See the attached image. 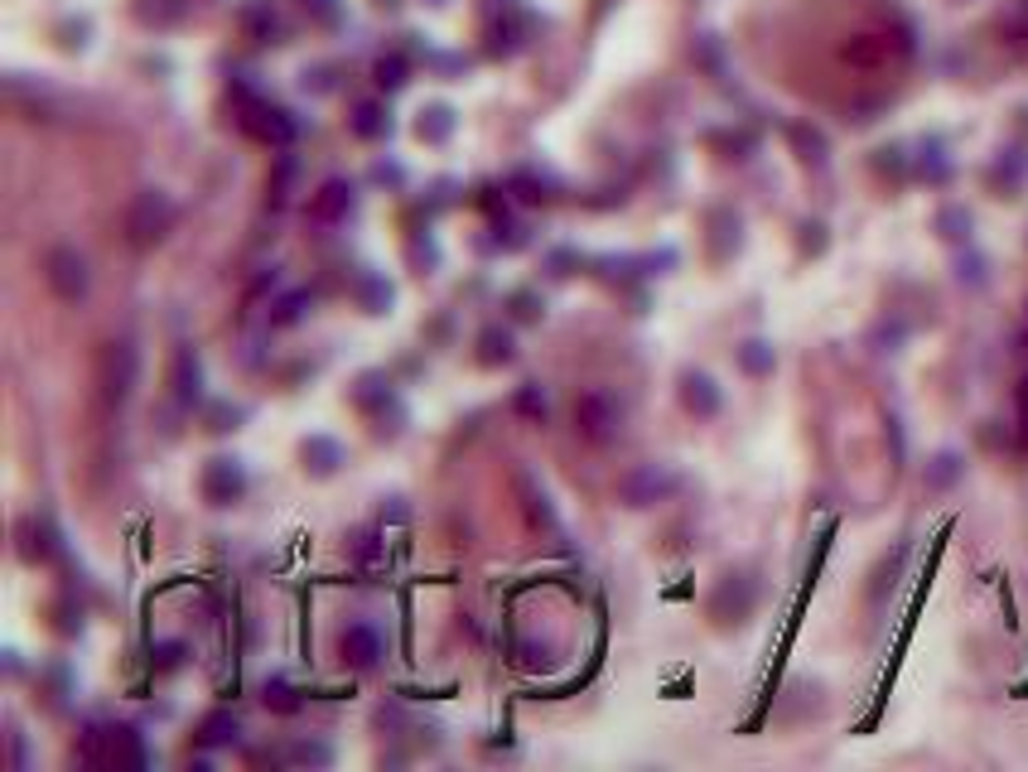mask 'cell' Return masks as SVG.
Wrapping results in <instances>:
<instances>
[{"mask_svg": "<svg viewBox=\"0 0 1028 772\" xmlns=\"http://www.w3.org/2000/svg\"><path fill=\"white\" fill-rule=\"evenodd\" d=\"M575 435L584 445H613L623 435V401L609 386H590L575 401Z\"/></svg>", "mask_w": 1028, "mask_h": 772, "instance_id": "1", "label": "cell"}, {"mask_svg": "<svg viewBox=\"0 0 1028 772\" xmlns=\"http://www.w3.org/2000/svg\"><path fill=\"white\" fill-rule=\"evenodd\" d=\"M175 198L169 194H159V189H145L131 198V208H126V237L136 247H155V242H165L169 228H175Z\"/></svg>", "mask_w": 1028, "mask_h": 772, "instance_id": "2", "label": "cell"}, {"mask_svg": "<svg viewBox=\"0 0 1028 772\" xmlns=\"http://www.w3.org/2000/svg\"><path fill=\"white\" fill-rule=\"evenodd\" d=\"M136 377H141V357H136V348H131L126 338L106 343L102 357H97L102 401H106V406H126V396H131V386H136Z\"/></svg>", "mask_w": 1028, "mask_h": 772, "instance_id": "3", "label": "cell"}, {"mask_svg": "<svg viewBox=\"0 0 1028 772\" xmlns=\"http://www.w3.org/2000/svg\"><path fill=\"white\" fill-rule=\"evenodd\" d=\"M44 281H49V290H53V295H59L63 304L87 300L92 271H87L83 251H73V247H53L49 257H44Z\"/></svg>", "mask_w": 1028, "mask_h": 772, "instance_id": "4", "label": "cell"}, {"mask_svg": "<svg viewBox=\"0 0 1028 772\" xmlns=\"http://www.w3.org/2000/svg\"><path fill=\"white\" fill-rule=\"evenodd\" d=\"M198 492H204L208 508H232V502L247 498V469L242 459L232 455H218L204 463V478H198Z\"/></svg>", "mask_w": 1028, "mask_h": 772, "instance_id": "5", "label": "cell"}, {"mask_svg": "<svg viewBox=\"0 0 1028 772\" xmlns=\"http://www.w3.org/2000/svg\"><path fill=\"white\" fill-rule=\"evenodd\" d=\"M754 604H758V580L754 575H729V580H719V590H715L710 618L725 623V628H739V623L754 614Z\"/></svg>", "mask_w": 1028, "mask_h": 772, "instance_id": "6", "label": "cell"}, {"mask_svg": "<svg viewBox=\"0 0 1028 772\" xmlns=\"http://www.w3.org/2000/svg\"><path fill=\"white\" fill-rule=\"evenodd\" d=\"M242 131L266 140V145H290L295 140V122H290V112H280V106H271V102H257V97H242Z\"/></svg>", "mask_w": 1028, "mask_h": 772, "instance_id": "7", "label": "cell"}, {"mask_svg": "<svg viewBox=\"0 0 1028 772\" xmlns=\"http://www.w3.org/2000/svg\"><path fill=\"white\" fill-rule=\"evenodd\" d=\"M681 406H686L696 420H715L719 410H725V392H719V382L710 372L686 367L681 372Z\"/></svg>", "mask_w": 1028, "mask_h": 772, "instance_id": "8", "label": "cell"}, {"mask_svg": "<svg viewBox=\"0 0 1028 772\" xmlns=\"http://www.w3.org/2000/svg\"><path fill=\"white\" fill-rule=\"evenodd\" d=\"M339 651H343V667H353V671H372V667H382L386 643H382V633L372 628V623H353V628H343Z\"/></svg>", "mask_w": 1028, "mask_h": 772, "instance_id": "9", "label": "cell"}, {"mask_svg": "<svg viewBox=\"0 0 1028 772\" xmlns=\"http://www.w3.org/2000/svg\"><path fill=\"white\" fill-rule=\"evenodd\" d=\"M676 492V478L662 469V463H643V469H633L623 478V502L627 508H652V502L672 498Z\"/></svg>", "mask_w": 1028, "mask_h": 772, "instance_id": "10", "label": "cell"}, {"mask_svg": "<svg viewBox=\"0 0 1028 772\" xmlns=\"http://www.w3.org/2000/svg\"><path fill=\"white\" fill-rule=\"evenodd\" d=\"M15 536H20V555H24L30 565H44V561H53V555L63 551V536L53 531L49 517H24Z\"/></svg>", "mask_w": 1028, "mask_h": 772, "instance_id": "11", "label": "cell"}, {"mask_svg": "<svg viewBox=\"0 0 1028 772\" xmlns=\"http://www.w3.org/2000/svg\"><path fill=\"white\" fill-rule=\"evenodd\" d=\"M353 204H357L353 184H349V179H329L324 189L310 198V218H314V222H349Z\"/></svg>", "mask_w": 1028, "mask_h": 772, "instance_id": "12", "label": "cell"}, {"mask_svg": "<svg viewBox=\"0 0 1028 772\" xmlns=\"http://www.w3.org/2000/svg\"><path fill=\"white\" fill-rule=\"evenodd\" d=\"M169 386H175L179 406H198L204 401V363H198L194 348L175 353V367H169Z\"/></svg>", "mask_w": 1028, "mask_h": 772, "instance_id": "13", "label": "cell"}, {"mask_svg": "<svg viewBox=\"0 0 1028 772\" xmlns=\"http://www.w3.org/2000/svg\"><path fill=\"white\" fill-rule=\"evenodd\" d=\"M907 551H913V541L903 536V541L884 555V561L874 565V575H870V604H874V608L884 604V598H889L893 590H899V575H903V565H907Z\"/></svg>", "mask_w": 1028, "mask_h": 772, "instance_id": "14", "label": "cell"}, {"mask_svg": "<svg viewBox=\"0 0 1028 772\" xmlns=\"http://www.w3.org/2000/svg\"><path fill=\"white\" fill-rule=\"evenodd\" d=\"M106 763H116V768H145L150 763V753H145V743L136 729H126V724H106Z\"/></svg>", "mask_w": 1028, "mask_h": 772, "instance_id": "15", "label": "cell"}, {"mask_svg": "<svg viewBox=\"0 0 1028 772\" xmlns=\"http://www.w3.org/2000/svg\"><path fill=\"white\" fill-rule=\"evenodd\" d=\"M739 247H744V222H739V212H729V208L710 212V257H715V261H729Z\"/></svg>", "mask_w": 1028, "mask_h": 772, "instance_id": "16", "label": "cell"}, {"mask_svg": "<svg viewBox=\"0 0 1028 772\" xmlns=\"http://www.w3.org/2000/svg\"><path fill=\"white\" fill-rule=\"evenodd\" d=\"M300 459H304V469H310L314 478H329L343 463V445L339 439H329V435H310L300 445Z\"/></svg>", "mask_w": 1028, "mask_h": 772, "instance_id": "17", "label": "cell"}, {"mask_svg": "<svg viewBox=\"0 0 1028 772\" xmlns=\"http://www.w3.org/2000/svg\"><path fill=\"white\" fill-rule=\"evenodd\" d=\"M952 175H956V165H952V159H946L942 140H923V145H917V155H913V179L946 184Z\"/></svg>", "mask_w": 1028, "mask_h": 772, "instance_id": "18", "label": "cell"}, {"mask_svg": "<svg viewBox=\"0 0 1028 772\" xmlns=\"http://www.w3.org/2000/svg\"><path fill=\"white\" fill-rule=\"evenodd\" d=\"M932 228H937L942 242L970 247V228H976V222H970V208H966V204H942V208H937V222H932Z\"/></svg>", "mask_w": 1028, "mask_h": 772, "instance_id": "19", "label": "cell"}, {"mask_svg": "<svg viewBox=\"0 0 1028 772\" xmlns=\"http://www.w3.org/2000/svg\"><path fill=\"white\" fill-rule=\"evenodd\" d=\"M927 488L932 492H952L960 478H966V459L956 455V449H942V455H932V463H927Z\"/></svg>", "mask_w": 1028, "mask_h": 772, "instance_id": "20", "label": "cell"}, {"mask_svg": "<svg viewBox=\"0 0 1028 772\" xmlns=\"http://www.w3.org/2000/svg\"><path fill=\"white\" fill-rule=\"evenodd\" d=\"M739 367H744V377H772V372H778V353H772L768 338H744Z\"/></svg>", "mask_w": 1028, "mask_h": 772, "instance_id": "21", "label": "cell"}, {"mask_svg": "<svg viewBox=\"0 0 1028 772\" xmlns=\"http://www.w3.org/2000/svg\"><path fill=\"white\" fill-rule=\"evenodd\" d=\"M1024 175H1028V155L1024 150H1005L995 159V169H990V184L999 189V198H1014V189L1024 184Z\"/></svg>", "mask_w": 1028, "mask_h": 772, "instance_id": "22", "label": "cell"}, {"mask_svg": "<svg viewBox=\"0 0 1028 772\" xmlns=\"http://www.w3.org/2000/svg\"><path fill=\"white\" fill-rule=\"evenodd\" d=\"M237 734H242V724H237V714H208L204 724H198V743H208V749H227V743H237Z\"/></svg>", "mask_w": 1028, "mask_h": 772, "instance_id": "23", "label": "cell"}, {"mask_svg": "<svg viewBox=\"0 0 1028 772\" xmlns=\"http://www.w3.org/2000/svg\"><path fill=\"white\" fill-rule=\"evenodd\" d=\"M353 136H363V140H377V136H386V131H392V116H386L382 112V106L377 102H357L353 106Z\"/></svg>", "mask_w": 1028, "mask_h": 772, "instance_id": "24", "label": "cell"}, {"mask_svg": "<svg viewBox=\"0 0 1028 772\" xmlns=\"http://www.w3.org/2000/svg\"><path fill=\"white\" fill-rule=\"evenodd\" d=\"M416 136H420L425 145L449 140V136H454V112H449V106H425L420 122H416Z\"/></svg>", "mask_w": 1028, "mask_h": 772, "instance_id": "25", "label": "cell"}, {"mask_svg": "<svg viewBox=\"0 0 1028 772\" xmlns=\"http://www.w3.org/2000/svg\"><path fill=\"white\" fill-rule=\"evenodd\" d=\"M478 363H488V367L512 363V334H507V328H484V338H478Z\"/></svg>", "mask_w": 1028, "mask_h": 772, "instance_id": "26", "label": "cell"}, {"mask_svg": "<svg viewBox=\"0 0 1028 772\" xmlns=\"http://www.w3.org/2000/svg\"><path fill=\"white\" fill-rule=\"evenodd\" d=\"M304 310H310V290H290V295H280L271 304V324L276 328H290V324H300Z\"/></svg>", "mask_w": 1028, "mask_h": 772, "instance_id": "27", "label": "cell"}, {"mask_svg": "<svg viewBox=\"0 0 1028 772\" xmlns=\"http://www.w3.org/2000/svg\"><path fill=\"white\" fill-rule=\"evenodd\" d=\"M874 169L889 179H907L913 175V155H903V145H884V150L874 155Z\"/></svg>", "mask_w": 1028, "mask_h": 772, "instance_id": "28", "label": "cell"}, {"mask_svg": "<svg viewBox=\"0 0 1028 772\" xmlns=\"http://www.w3.org/2000/svg\"><path fill=\"white\" fill-rule=\"evenodd\" d=\"M357 295H363V310L367 314H386V304H392V285H386L382 275H363Z\"/></svg>", "mask_w": 1028, "mask_h": 772, "instance_id": "29", "label": "cell"}, {"mask_svg": "<svg viewBox=\"0 0 1028 772\" xmlns=\"http://www.w3.org/2000/svg\"><path fill=\"white\" fill-rule=\"evenodd\" d=\"M787 136H792V145L802 150L807 165H821V159H825V136H821V131H811V126H792Z\"/></svg>", "mask_w": 1028, "mask_h": 772, "instance_id": "30", "label": "cell"}, {"mask_svg": "<svg viewBox=\"0 0 1028 772\" xmlns=\"http://www.w3.org/2000/svg\"><path fill=\"white\" fill-rule=\"evenodd\" d=\"M985 265H990V261H985L980 251H966V257L956 261V281H960V285H970V290H980L985 281H990V275H985Z\"/></svg>", "mask_w": 1028, "mask_h": 772, "instance_id": "31", "label": "cell"}, {"mask_svg": "<svg viewBox=\"0 0 1028 772\" xmlns=\"http://www.w3.org/2000/svg\"><path fill=\"white\" fill-rule=\"evenodd\" d=\"M406 59L402 53H392V59H382L377 63V87H386V92H396V87H406Z\"/></svg>", "mask_w": 1028, "mask_h": 772, "instance_id": "32", "label": "cell"}, {"mask_svg": "<svg viewBox=\"0 0 1028 772\" xmlns=\"http://www.w3.org/2000/svg\"><path fill=\"white\" fill-rule=\"evenodd\" d=\"M266 705H276L280 714H295L300 710V700H295V690H290V681H266Z\"/></svg>", "mask_w": 1028, "mask_h": 772, "instance_id": "33", "label": "cell"}, {"mask_svg": "<svg viewBox=\"0 0 1028 772\" xmlns=\"http://www.w3.org/2000/svg\"><path fill=\"white\" fill-rule=\"evenodd\" d=\"M517 410H522L527 420H546V396H541L537 382H527L522 392H517Z\"/></svg>", "mask_w": 1028, "mask_h": 772, "instance_id": "34", "label": "cell"}, {"mask_svg": "<svg viewBox=\"0 0 1028 772\" xmlns=\"http://www.w3.org/2000/svg\"><path fill=\"white\" fill-rule=\"evenodd\" d=\"M507 304H512V314H517V319H522V324H537V319L546 314V304H541L537 295H531V290H517V295H512V300H507Z\"/></svg>", "mask_w": 1028, "mask_h": 772, "instance_id": "35", "label": "cell"}, {"mask_svg": "<svg viewBox=\"0 0 1028 772\" xmlns=\"http://www.w3.org/2000/svg\"><path fill=\"white\" fill-rule=\"evenodd\" d=\"M290 763H333V753L324 749V743H290Z\"/></svg>", "mask_w": 1028, "mask_h": 772, "instance_id": "36", "label": "cell"}, {"mask_svg": "<svg viewBox=\"0 0 1028 772\" xmlns=\"http://www.w3.org/2000/svg\"><path fill=\"white\" fill-rule=\"evenodd\" d=\"M353 555H357V561H363V565L382 561V536H377V531H363V536L353 541Z\"/></svg>", "mask_w": 1028, "mask_h": 772, "instance_id": "37", "label": "cell"}, {"mask_svg": "<svg viewBox=\"0 0 1028 772\" xmlns=\"http://www.w3.org/2000/svg\"><path fill=\"white\" fill-rule=\"evenodd\" d=\"M802 251L807 257H821L825 251V222H802Z\"/></svg>", "mask_w": 1028, "mask_h": 772, "instance_id": "38", "label": "cell"}, {"mask_svg": "<svg viewBox=\"0 0 1028 772\" xmlns=\"http://www.w3.org/2000/svg\"><path fill=\"white\" fill-rule=\"evenodd\" d=\"M1014 410H1019V445L1028 449V377L1019 382V392H1014Z\"/></svg>", "mask_w": 1028, "mask_h": 772, "instance_id": "39", "label": "cell"}, {"mask_svg": "<svg viewBox=\"0 0 1028 772\" xmlns=\"http://www.w3.org/2000/svg\"><path fill=\"white\" fill-rule=\"evenodd\" d=\"M179 657H184V647H179V643H165V647H159V671L179 667Z\"/></svg>", "mask_w": 1028, "mask_h": 772, "instance_id": "40", "label": "cell"}]
</instances>
